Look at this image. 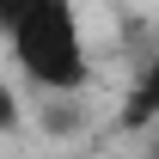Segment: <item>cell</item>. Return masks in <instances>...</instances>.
I'll use <instances>...</instances> for the list:
<instances>
[{
  "label": "cell",
  "mask_w": 159,
  "mask_h": 159,
  "mask_svg": "<svg viewBox=\"0 0 159 159\" xmlns=\"http://www.w3.org/2000/svg\"><path fill=\"white\" fill-rule=\"evenodd\" d=\"M0 43L12 49L19 74L43 92H80L92 80V55H86V37H80L74 0H25Z\"/></svg>",
  "instance_id": "cell-1"
},
{
  "label": "cell",
  "mask_w": 159,
  "mask_h": 159,
  "mask_svg": "<svg viewBox=\"0 0 159 159\" xmlns=\"http://www.w3.org/2000/svg\"><path fill=\"white\" fill-rule=\"evenodd\" d=\"M159 116V25H153V55L141 67V86H135V104H129V122H153Z\"/></svg>",
  "instance_id": "cell-2"
},
{
  "label": "cell",
  "mask_w": 159,
  "mask_h": 159,
  "mask_svg": "<svg viewBox=\"0 0 159 159\" xmlns=\"http://www.w3.org/2000/svg\"><path fill=\"white\" fill-rule=\"evenodd\" d=\"M19 129V98H12V80H0V135Z\"/></svg>",
  "instance_id": "cell-3"
},
{
  "label": "cell",
  "mask_w": 159,
  "mask_h": 159,
  "mask_svg": "<svg viewBox=\"0 0 159 159\" xmlns=\"http://www.w3.org/2000/svg\"><path fill=\"white\" fill-rule=\"evenodd\" d=\"M147 129H153V141H147V159H159V116L147 122Z\"/></svg>",
  "instance_id": "cell-4"
}]
</instances>
